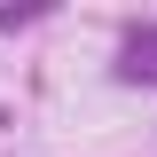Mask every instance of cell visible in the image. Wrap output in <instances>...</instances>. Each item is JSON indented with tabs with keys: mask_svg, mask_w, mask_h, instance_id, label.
Here are the masks:
<instances>
[{
	"mask_svg": "<svg viewBox=\"0 0 157 157\" xmlns=\"http://www.w3.org/2000/svg\"><path fill=\"white\" fill-rule=\"evenodd\" d=\"M126 78H149V86H157V32H134V39H126Z\"/></svg>",
	"mask_w": 157,
	"mask_h": 157,
	"instance_id": "6da1fadb",
	"label": "cell"
}]
</instances>
